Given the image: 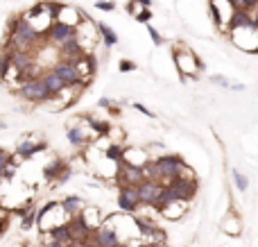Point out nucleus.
Instances as JSON below:
<instances>
[{"mask_svg": "<svg viewBox=\"0 0 258 247\" xmlns=\"http://www.w3.org/2000/svg\"><path fill=\"white\" fill-rule=\"evenodd\" d=\"M154 161H156L158 182H161V184L170 182V179H177V177H197V175H195V170L186 163L181 154H170V152H163L161 156H154Z\"/></svg>", "mask_w": 258, "mask_h": 247, "instance_id": "nucleus-1", "label": "nucleus"}, {"mask_svg": "<svg viewBox=\"0 0 258 247\" xmlns=\"http://www.w3.org/2000/svg\"><path fill=\"white\" fill-rule=\"evenodd\" d=\"M172 59H175L177 64V70H179V75H186V77H197L199 73H202L204 64L199 61V57L195 55L190 48L181 46V43H177L175 50H172Z\"/></svg>", "mask_w": 258, "mask_h": 247, "instance_id": "nucleus-2", "label": "nucleus"}, {"mask_svg": "<svg viewBox=\"0 0 258 247\" xmlns=\"http://www.w3.org/2000/svg\"><path fill=\"white\" fill-rule=\"evenodd\" d=\"M18 96L25 102H32V105H48V100L52 96L48 93V89L43 87L41 77H32V79H23L18 84Z\"/></svg>", "mask_w": 258, "mask_h": 247, "instance_id": "nucleus-3", "label": "nucleus"}, {"mask_svg": "<svg viewBox=\"0 0 258 247\" xmlns=\"http://www.w3.org/2000/svg\"><path fill=\"white\" fill-rule=\"evenodd\" d=\"M163 186H167L172 191V195H175L179 202H186V204H188V202L193 200V197L197 195V191H199L197 177H177V179L165 182Z\"/></svg>", "mask_w": 258, "mask_h": 247, "instance_id": "nucleus-4", "label": "nucleus"}, {"mask_svg": "<svg viewBox=\"0 0 258 247\" xmlns=\"http://www.w3.org/2000/svg\"><path fill=\"white\" fill-rule=\"evenodd\" d=\"M89 245L91 247H120V236H118L116 227H113V224L104 218L102 224H100V227L91 233Z\"/></svg>", "mask_w": 258, "mask_h": 247, "instance_id": "nucleus-5", "label": "nucleus"}, {"mask_svg": "<svg viewBox=\"0 0 258 247\" xmlns=\"http://www.w3.org/2000/svg\"><path fill=\"white\" fill-rule=\"evenodd\" d=\"M140 202H138V193H136V186H129V184H118V209L127 215H134L138 211Z\"/></svg>", "mask_w": 258, "mask_h": 247, "instance_id": "nucleus-6", "label": "nucleus"}, {"mask_svg": "<svg viewBox=\"0 0 258 247\" xmlns=\"http://www.w3.org/2000/svg\"><path fill=\"white\" fill-rule=\"evenodd\" d=\"M75 34H77V28H72V25H68V23H61V21H54V23H50V28L45 30V41H48L50 46L59 48L63 41L72 39Z\"/></svg>", "mask_w": 258, "mask_h": 247, "instance_id": "nucleus-7", "label": "nucleus"}, {"mask_svg": "<svg viewBox=\"0 0 258 247\" xmlns=\"http://www.w3.org/2000/svg\"><path fill=\"white\" fill-rule=\"evenodd\" d=\"M163 184L161 182H154V179H143V182L136 186V193H138V202L145 206H152L154 200L158 197V193H161Z\"/></svg>", "mask_w": 258, "mask_h": 247, "instance_id": "nucleus-8", "label": "nucleus"}, {"mask_svg": "<svg viewBox=\"0 0 258 247\" xmlns=\"http://www.w3.org/2000/svg\"><path fill=\"white\" fill-rule=\"evenodd\" d=\"M48 150V143L45 141H30V138H21L16 145V156L23 161L32 159V156L36 154V152H43Z\"/></svg>", "mask_w": 258, "mask_h": 247, "instance_id": "nucleus-9", "label": "nucleus"}, {"mask_svg": "<svg viewBox=\"0 0 258 247\" xmlns=\"http://www.w3.org/2000/svg\"><path fill=\"white\" fill-rule=\"evenodd\" d=\"M52 70L54 75H57L59 79H61L66 87H72V84H77L79 82V75H77V68L72 64H68V61H57V64L52 66Z\"/></svg>", "mask_w": 258, "mask_h": 247, "instance_id": "nucleus-10", "label": "nucleus"}, {"mask_svg": "<svg viewBox=\"0 0 258 247\" xmlns=\"http://www.w3.org/2000/svg\"><path fill=\"white\" fill-rule=\"evenodd\" d=\"M149 159V154H147V150L145 147H138V145H125V152H122V161L120 163H125V166H143L145 161Z\"/></svg>", "mask_w": 258, "mask_h": 247, "instance_id": "nucleus-11", "label": "nucleus"}, {"mask_svg": "<svg viewBox=\"0 0 258 247\" xmlns=\"http://www.w3.org/2000/svg\"><path fill=\"white\" fill-rule=\"evenodd\" d=\"M66 138L72 147H84L86 143H89V136L84 134V129H81V125L77 123V120H72L70 127L66 129Z\"/></svg>", "mask_w": 258, "mask_h": 247, "instance_id": "nucleus-12", "label": "nucleus"}, {"mask_svg": "<svg viewBox=\"0 0 258 247\" xmlns=\"http://www.w3.org/2000/svg\"><path fill=\"white\" fill-rule=\"evenodd\" d=\"M77 215H79L81 222H84L91 231H95V229L102 224V218H100V209H98V206H84V209H81Z\"/></svg>", "mask_w": 258, "mask_h": 247, "instance_id": "nucleus-13", "label": "nucleus"}, {"mask_svg": "<svg viewBox=\"0 0 258 247\" xmlns=\"http://www.w3.org/2000/svg\"><path fill=\"white\" fill-rule=\"evenodd\" d=\"M84 206H86V202L81 200V197H77V195H68V197H63V200L59 202V209H61L66 215H70V218H75Z\"/></svg>", "mask_w": 258, "mask_h": 247, "instance_id": "nucleus-14", "label": "nucleus"}, {"mask_svg": "<svg viewBox=\"0 0 258 247\" xmlns=\"http://www.w3.org/2000/svg\"><path fill=\"white\" fill-rule=\"evenodd\" d=\"M50 240H57V242H63V245H70L72 242V233H70V227L68 222H59L54 227H50Z\"/></svg>", "mask_w": 258, "mask_h": 247, "instance_id": "nucleus-15", "label": "nucleus"}, {"mask_svg": "<svg viewBox=\"0 0 258 247\" xmlns=\"http://www.w3.org/2000/svg\"><path fill=\"white\" fill-rule=\"evenodd\" d=\"M39 77H41V82H43V87L48 89V93H50V96H57V93L61 91L63 87H66V84H63L61 79H59L57 75H54V73H52V70H50V68L45 70V73H41Z\"/></svg>", "mask_w": 258, "mask_h": 247, "instance_id": "nucleus-16", "label": "nucleus"}, {"mask_svg": "<svg viewBox=\"0 0 258 247\" xmlns=\"http://www.w3.org/2000/svg\"><path fill=\"white\" fill-rule=\"evenodd\" d=\"M68 166V161H63V159H52L48 166H43V177L48 179V182H57V177L63 173V168Z\"/></svg>", "mask_w": 258, "mask_h": 247, "instance_id": "nucleus-17", "label": "nucleus"}, {"mask_svg": "<svg viewBox=\"0 0 258 247\" xmlns=\"http://www.w3.org/2000/svg\"><path fill=\"white\" fill-rule=\"evenodd\" d=\"M95 30H98V32H100V37H102L104 48H107V50H111V48L118 43V34L113 32V30L109 28L107 23H102V21H100V23H95Z\"/></svg>", "mask_w": 258, "mask_h": 247, "instance_id": "nucleus-18", "label": "nucleus"}, {"mask_svg": "<svg viewBox=\"0 0 258 247\" xmlns=\"http://www.w3.org/2000/svg\"><path fill=\"white\" fill-rule=\"evenodd\" d=\"M222 229H224V233H229V236H240V231H242L240 218L235 213H229L224 220H222Z\"/></svg>", "mask_w": 258, "mask_h": 247, "instance_id": "nucleus-19", "label": "nucleus"}, {"mask_svg": "<svg viewBox=\"0 0 258 247\" xmlns=\"http://www.w3.org/2000/svg\"><path fill=\"white\" fill-rule=\"evenodd\" d=\"M186 209H188V204H186V202H172V204H167L161 213H163V218L179 220L181 215H186Z\"/></svg>", "mask_w": 258, "mask_h": 247, "instance_id": "nucleus-20", "label": "nucleus"}, {"mask_svg": "<svg viewBox=\"0 0 258 247\" xmlns=\"http://www.w3.org/2000/svg\"><path fill=\"white\" fill-rule=\"evenodd\" d=\"M122 152H125V145H122V143H109L107 150H104V159L113 161V163H120Z\"/></svg>", "mask_w": 258, "mask_h": 247, "instance_id": "nucleus-21", "label": "nucleus"}, {"mask_svg": "<svg viewBox=\"0 0 258 247\" xmlns=\"http://www.w3.org/2000/svg\"><path fill=\"white\" fill-rule=\"evenodd\" d=\"M231 179H233V186L238 188L240 193H247V191H249V179H247V175H242L238 168L231 170Z\"/></svg>", "mask_w": 258, "mask_h": 247, "instance_id": "nucleus-22", "label": "nucleus"}, {"mask_svg": "<svg viewBox=\"0 0 258 247\" xmlns=\"http://www.w3.org/2000/svg\"><path fill=\"white\" fill-rule=\"evenodd\" d=\"M34 224H36V218H34V211H32V209L27 211V213L21 215V229H23V231H30Z\"/></svg>", "mask_w": 258, "mask_h": 247, "instance_id": "nucleus-23", "label": "nucleus"}, {"mask_svg": "<svg viewBox=\"0 0 258 247\" xmlns=\"http://www.w3.org/2000/svg\"><path fill=\"white\" fill-rule=\"evenodd\" d=\"M147 34H149V39H152V43H154L156 48H161L163 43H165V39L161 37V32H158L154 25H149V23H147Z\"/></svg>", "mask_w": 258, "mask_h": 247, "instance_id": "nucleus-24", "label": "nucleus"}, {"mask_svg": "<svg viewBox=\"0 0 258 247\" xmlns=\"http://www.w3.org/2000/svg\"><path fill=\"white\" fill-rule=\"evenodd\" d=\"M131 109H136L138 114H143V116H147L149 120H156V114H154L152 109H147L145 105H140V102H131Z\"/></svg>", "mask_w": 258, "mask_h": 247, "instance_id": "nucleus-25", "label": "nucleus"}, {"mask_svg": "<svg viewBox=\"0 0 258 247\" xmlns=\"http://www.w3.org/2000/svg\"><path fill=\"white\" fill-rule=\"evenodd\" d=\"M134 19L138 21V23H145V25H147L149 21H152V7H143V10H140L138 14L134 16Z\"/></svg>", "mask_w": 258, "mask_h": 247, "instance_id": "nucleus-26", "label": "nucleus"}, {"mask_svg": "<svg viewBox=\"0 0 258 247\" xmlns=\"http://www.w3.org/2000/svg\"><path fill=\"white\" fill-rule=\"evenodd\" d=\"M95 10H100V12H113L116 10V3H113V0H98V3H95Z\"/></svg>", "mask_w": 258, "mask_h": 247, "instance_id": "nucleus-27", "label": "nucleus"}, {"mask_svg": "<svg viewBox=\"0 0 258 247\" xmlns=\"http://www.w3.org/2000/svg\"><path fill=\"white\" fill-rule=\"evenodd\" d=\"M125 10H127V14H131V16H136L140 10H143V5H140V0H129L125 5Z\"/></svg>", "mask_w": 258, "mask_h": 247, "instance_id": "nucleus-28", "label": "nucleus"}, {"mask_svg": "<svg viewBox=\"0 0 258 247\" xmlns=\"http://www.w3.org/2000/svg\"><path fill=\"white\" fill-rule=\"evenodd\" d=\"M70 177H72V168H70V166H66V168H63V173L59 175V177H57V182H54V184H59V186H63V184H68V182H70Z\"/></svg>", "mask_w": 258, "mask_h": 247, "instance_id": "nucleus-29", "label": "nucleus"}, {"mask_svg": "<svg viewBox=\"0 0 258 247\" xmlns=\"http://www.w3.org/2000/svg\"><path fill=\"white\" fill-rule=\"evenodd\" d=\"M118 70H120V73H131V70H136V64L129 59H120L118 61Z\"/></svg>", "mask_w": 258, "mask_h": 247, "instance_id": "nucleus-30", "label": "nucleus"}, {"mask_svg": "<svg viewBox=\"0 0 258 247\" xmlns=\"http://www.w3.org/2000/svg\"><path fill=\"white\" fill-rule=\"evenodd\" d=\"M211 82L217 84V87H222V89H229L231 87V82L226 77H222V75H211Z\"/></svg>", "mask_w": 258, "mask_h": 247, "instance_id": "nucleus-31", "label": "nucleus"}, {"mask_svg": "<svg viewBox=\"0 0 258 247\" xmlns=\"http://www.w3.org/2000/svg\"><path fill=\"white\" fill-rule=\"evenodd\" d=\"M111 105H113L111 98H100V100H98V107H100V109H109Z\"/></svg>", "mask_w": 258, "mask_h": 247, "instance_id": "nucleus-32", "label": "nucleus"}, {"mask_svg": "<svg viewBox=\"0 0 258 247\" xmlns=\"http://www.w3.org/2000/svg\"><path fill=\"white\" fill-rule=\"evenodd\" d=\"M7 224H9V215H0V236L5 233V229H7Z\"/></svg>", "mask_w": 258, "mask_h": 247, "instance_id": "nucleus-33", "label": "nucleus"}, {"mask_svg": "<svg viewBox=\"0 0 258 247\" xmlns=\"http://www.w3.org/2000/svg\"><path fill=\"white\" fill-rule=\"evenodd\" d=\"M131 247H163V245H156V242H143V245H131Z\"/></svg>", "mask_w": 258, "mask_h": 247, "instance_id": "nucleus-34", "label": "nucleus"}, {"mask_svg": "<svg viewBox=\"0 0 258 247\" xmlns=\"http://www.w3.org/2000/svg\"><path fill=\"white\" fill-rule=\"evenodd\" d=\"M45 247H68V245H63V242H57V240H50Z\"/></svg>", "mask_w": 258, "mask_h": 247, "instance_id": "nucleus-35", "label": "nucleus"}, {"mask_svg": "<svg viewBox=\"0 0 258 247\" xmlns=\"http://www.w3.org/2000/svg\"><path fill=\"white\" fill-rule=\"evenodd\" d=\"M140 5H143V7H152V0H140Z\"/></svg>", "mask_w": 258, "mask_h": 247, "instance_id": "nucleus-36", "label": "nucleus"}, {"mask_svg": "<svg viewBox=\"0 0 258 247\" xmlns=\"http://www.w3.org/2000/svg\"><path fill=\"white\" fill-rule=\"evenodd\" d=\"M3 184H5V179L0 177V188H3ZM0 209H3V197H0Z\"/></svg>", "mask_w": 258, "mask_h": 247, "instance_id": "nucleus-37", "label": "nucleus"}, {"mask_svg": "<svg viewBox=\"0 0 258 247\" xmlns=\"http://www.w3.org/2000/svg\"><path fill=\"white\" fill-rule=\"evenodd\" d=\"M0 91H3V82H0Z\"/></svg>", "mask_w": 258, "mask_h": 247, "instance_id": "nucleus-38", "label": "nucleus"}, {"mask_svg": "<svg viewBox=\"0 0 258 247\" xmlns=\"http://www.w3.org/2000/svg\"><path fill=\"white\" fill-rule=\"evenodd\" d=\"M211 3H217V0H211Z\"/></svg>", "mask_w": 258, "mask_h": 247, "instance_id": "nucleus-39", "label": "nucleus"}, {"mask_svg": "<svg viewBox=\"0 0 258 247\" xmlns=\"http://www.w3.org/2000/svg\"><path fill=\"white\" fill-rule=\"evenodd\" d=\"M23 247H30V245H23Z\"/></svg>", "mask_w": 258, "mask_h": 247, "instance_id": "nucleus-40", "label": "nucleus"}, {"mask_svg": "<svg viewBox=\"0 0 258 247\" xmlns=\"http://www.w3.org/2000/svg\"><path fill=\"white\" fill-rule=\"evenodd\" d=\"M95 3H98V0H95Z\"/></svg>", "mask_w": 258, "mask_h": 247, "instance_id": "nucleus-41", "label": "nucleus"}]
</instances>
